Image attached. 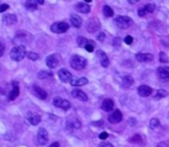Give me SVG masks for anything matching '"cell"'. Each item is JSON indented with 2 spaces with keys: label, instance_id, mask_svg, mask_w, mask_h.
<instances>
[{
  "label": "cell",
  "instance_id": "cell-20",
  "mask_svg": "<svg viewBox=\"0 0 169 147\" xmlns=\"http://www.w3.org/2000/svg\"><path fill=\"white\" fill-rule=\"evenodd\" d=\"M99 29V22L95 20V19H91L89 21V23H88V31L89 32H95L97 30Z\"/></svg>",
  "mask_w": 169,
  "mask_h": 147
},
{
  "label": "cell",
  "instance_id": "cell-1",
  "mask_svg": "<svg viewBox=\"0 0 169 147\" xmlns=\"http://www.w3.org/2000/svg\"><path fill=\"white\" fill-rule=\"evenodd\" d=\"M27 51H25V46L20 45V46H16L12 49L10 52V58L14 61H22L24 59V56H27Z\"/></svg>",
  "mask_w": 169,
  "mask_h": 147
},
{
  "label": "cell",
  "instance_id": "cell-36",
  "mask_svg": "<svg viewBox=\"0 0 169 147\" xmlns=\"http://www.w3.org/2000/svg\"><path fill=\"white\" fill-rule=\"evenodd\" d=\"M160 61H161L162 63H167V62H168V55H166L164 52H161V53H160Z\"/></svg>",
  "mask_w": 169,
  "mask_h": 147
},
{
  "label": "cell",
  "instance_id": "cell-27",
  "mask_svg": "<svg viewBox=\"0 0 169 147\" xmlns=\"http://www.w3.org/2000/svg\"><path fill=\"white\" fill-rule=\"evenodd\" d=\"M52 76H53V74L51 73V71H45V70H41V71H39V74H38V78H40V79L51 78Z\"/></svg>",
  "mask_w": 169,
  "mask_h": 147
},
{
  "label": "cell",
  "instance_id": "cell-48",
  "mask_svg": "<svg viewBox=\"0 0 169 147\" xmlns=\"http://www.w3.org/2000/svg\"><path fill=\"white\" fill-rule=\"evenodd\" d=\"M135 2H137L136 0H129V4H135Z\"/></svg>",
  "mask_w": 169,
  "mask_h": 147
},
{
  "label": "cell",
  "instance_id": "cell-14",
  "mask_svg": "<svg viewBox=\"0 0 169 147\" xmlns=\"http://www.w3.org/2000/svg\"><path fill=\"white\" fill-rule=\"evenodd\" d=\"M71 95H73L74 98L81 100V101H88V95H86L82 90H78V88L73 90V91H71Z\"/></svg>",
  "mask_w": 169,
  "mask_h": 147
},
{
  "label": "cell",
  "instance_id": "cell-7",
  "mask_svg": "<svg viewBox=\"0 0 169 147\" xmlns=\"http://www.w3.org/2000/svg\"><path fill=\"white\" fill-rule=\"evenodd\" d=\"M58 75H59L60 81H62L63 83H70V82H71V79H73L71 74H70L67 69H60Z\"/></svg>",
  "mask_w": 169,
  "mask_h": 147
},
{
  "label": "cell",
  "instance_id": "cell-8",
  "mask_svg": "<svg viewBox=\"0 0 169 147\" xmlns=\"http://www.w3.org/2000/svg\"><path fill=\"white\" fill-rule=\"evenodd\" d=\"M81 127V122L77 118H70L67 121V129L68 131H74Z\"/></svg>",
  "mask_w": 169,
  "mask_h": 147
},
{
  "label": "cell",
  "instance_id": "cell-9",
  "mask_svg": "<svg viewBox=\"0 0 169 147\" xmlns=\"http://www.w3.org/2000/svg\"><path fill=\"white\" fill-rule=\"evenodd\" d=\"M27 120H28V122H29L31 125H37V124H39V122H40V116L38 114L29 112V113L27 114Z\"/></svg>",
  "mask_w": 169,
  "mask_h": 147
},
{
  "label": "cell",
  "instance_id": "cell-40",
  "mask_svg": "<svg viewBox=\"0 0 169 147\" xmlns=\"http://www.w3.org/2000/svg\"><path fill=\"white\" fill-rule=\"evenodd\" d=\"M156 147H169V142H159Z\"/></svg>",
  "mask_w": 169,
  "mask_h": 147
},
{
  "label": "cell",
  "instance_id": "cell-24",
  "mask_svg": "<svg viewBox=\"0 0 169 147\" xmlns=\"http://www.w3.org/2000/svg\"><path fill=\"white\" fill-rule=\"evenodd\" d=\"M70 22H71V25H74L75 28H81V25H82V19L75 14L70 16Z\"/></svg>",
  "mask_w": 169,
  "mask_h": 147
},
{
  "label": "cell",
  "instance_id": "cell-35",
  "mask_svg": "<svg viewBox=\"0 0 169 147\" xmlns=\"http://www.w3.org/2000/svg\"><path fill=\"white\" fill-rule=\"evenodd\" d=\"M27 58L35 61V60H38L39 56H38V54L37 53H34V52H28V53H27Z\"/></svg>",
  "mask_w": 169,
  "mask_h": 147
},
{
  "label": "cell",
  "instance_id": "cell-32",
  "mask_svg": "<svg viewBox=\"0 0 169 147\" xmlns=\"http://www.w3.org/2000/svg\"><path fill=\"white\" fill-rule=\"evenodd\" d=\"M85 49H86L88 52H93V49H95V43H93L92 40H89L88 44L85 45Z\"/></svg>",
  "mask_w": 169,
  "mask_h": 147
},
{
  "label": "cell",
  "instance_id": "cell-10",
  "mask_svg": "<svg viewBox=\"0 0 169 147\" xmlns=\"http://www.w3.org/2000/svg\"><path fill=\"white\" fill-rule=\"evenodd\" d=\"M32 92L37 98H39L40 100H45L47 98V93L44 88H39V86H32Z\"/></svg>",
  "mask_w": 169,
  "mask_h": 147
},
{
  "label": "cell",
  "instance_id": "cell-39",
  "mask_svg": "<svg viewBox=\"0 0 169 147\" xmlns=\"http://www.w3.org/2000/svg\"><path fill=\"white\" fill-rule=\"evenodd\" d=\"M9 8V6L7 5V4H2V5L0 6V13H4L6 9H8Z\"/></svg>",
  "mask_w": 169,
  "mask_h": 147
},
{
  "label": "cell",
  "instance_id": "cell-18",
  "mask_svg": "<svg viewBox=\"0 0 169 147\" xmlns=\"http://www.w3.org/2000/svg\"><path fill=\"white\" fill-rule=\"evenodd\" d=\"M152 93V88L147 85H140L138 88V94L140 97H149Z\"/></svg>",
  "mask_w": 169,
  "mask_h": 147
},
{
  "label": "cell",
  "instance_id": "cell-45",
  "mask_svg": "<svg viewBox=\"0 0 169 147\" xmlns=\"http://www.w3.org/2000/svg\"><path fill=\"white\" fill-rule=\"evenodd\" d=\"M98 40H99V41H104L105 40V34H102V32L99 34V36H98Z\"/></svg>",
  "mask_w": 169,
  "mask_h": 147
},
{
  "label": "cell",
  "instance_id": "cell-34",
  "mask_svg": "<svg viewBox=\"0 0 169 147\" xmlns=\"http://www.w3.org/2000/svg\"><path fill=\"white\" fill-rule=\"evenodd\" d=\"M88 41H89V40H86L84 37H78V39H77V44H78V46L85 47V45L88 44Z\"/></svg>",
  "mask_w": 169,
  "mask_h": 147
},
{
  "label": "cell",
  "instance_id": "cell-49",
  "mask_svg": "<svg viewBox=\"0 0 169 147\" xmlns=\"http://www.w3.org/2000/svg\"><path fill=\"white\" fill-rule=\"evenodd\" d=\"M38 4H39V5H43V4H44V1H43V0H38Z\"/></svg>",
  "mask_w": 169,
  "mask_h": 147
},
{
  "label": "cell",
  "instance_id": "cell-31",
  "mask_svg": "<svg viewBox=\"0 0 169 147\" xmlns=\"http://www.w3.org/2000/svg\"><path fill=\"white\" fill-rule=\"evenodd\" d=\"M160 125V122L158 118H152L151 122H149V127L151 129H156Z\"/></svg>",
  "mask_w": 169,
  "mask_h": 147
},
{
  "label": "cell",
  "instance_id": "cell-38",
  "mask_svg": "<svg viewBox=\"0 0 169 147\" xmlns=\"http://www.w3.org/2000/svg\"><path fill=\"white\" fill-rule=\"evenodd\" d=\"M120 43H121V39H120L119 37H116V38H114V40H113V46H115L116 48L120 46Z\"/></svg>",
  "mask_w": 169,
  "mask_h": 147
},
{
  "label": "cell",
  "instance_id": "cell-21",
  "mask_svg": "<svg viewBox=\"0 0 169 147\" xmlns=\"http://www.w3.org/2000/svg\"><path fill=\"white\" fill-rule=\"evenodd\" d=\"M76 9L81 12V13H84V14H88L91 8H90V6L88 4H85V2H78L77 5H76Z\"/></svg>",
  "mask_w": 169,
  "mask_h": 147
},
{
  "label": "cell",
  "instance_id": "cell-41",
  "mask_svg": "<svg viewBox=\"0 0 169 147\" xmlns=\"http://www.w3.org/2000/svg\"><path fill=\"white\" fill-rule=\"evenodd\" d=\"M107 137H108V133H107V132H101L99 134V138L101 139V140H105V139H107Z\"/></svg>",
  "mask_w": 169,
  "mask_h": 147
},
{
  "label": "cell",
  "instance_id": "cell-37",
  "mask_svg": "<svg viewBox=\"0 0 169 147\" xmlns=\"http://www.w3.org/2000/svg\"><path fill=\"white\" fill-rule=\"evenodd\" d=\"M132 41H134V38H132L131 36H127V37L124 38V43H125V44L130 45V44H132Z\"/></svg>",
  "mask_w": 169,
  "mask_h": 147
},
{
  "label": "cell",
  "instance_id": "cell-12",
  "mask_svg": "<svg viewBox=\"0 0 169 147\" xmlns=\"http://www.w3.org/2000/svg\"><path fill=\"white\" fill-rule=\"evenodd\" d=\"M108 121H110V123H113V124H116V123L121 122V121H122V113H121L120 110H114V112L108 116Z\"/></svg>",
  "mask_w": 169,
  "mask_h": 147
},
{
  "label": "cell",
  "instance_id": "cell-22",
  "mask_svg": "<svg viewBox=\"0 0 169 147\" xmlns=\"http://www.w3.org/2000/svg\"><path fill=\"white\" fill-rule=\"evenodd\" d=\"M16 21H17V17L14 14H8L4 17V23L7 25H13L14 23H16Z\"/></svg>",
  "mask_w": 169,
  "mask_h": 147
},
{
  "label": "cell",
  "instance_id": "cell-46",
  "mask_svg": "<svg viewBox=\"0 0 169 147\" xmlns=\"http://www.w3.org/2000/svg\"><path fill=\"white\" fill-rule=\"evenodd\" d=\"M49 147H60V144L59 142H53L52 145H50Z\"/></svg>",
  "mask_w": 169,
  "mask_h": 147
},
{
  "label": "cell",
  "instance_id": "cell-11",
  "mask_svg": "<svg viewBox=\"0 0 169 147\" xmlns=\"http://www.w3.org/2000/svg\"><path fill=\"white\" fill-rule=\"evenodd\" d=\"M46 64L49 68H55L58 64H59V59L56 56V54H52V55H49L46 58Z\"/></svg>",
  "mask_w": 169,
  "mask_h": 147
},
{
  "label": "cell",
  "instance_id": "cell-6",
  "mask_svg": "<svg viewBox=\"0 0 169 147\" xmlns=\"http://www.w3.org/2000/svg\"><path fill=\"white\" fill-rule=\"evenodd\" d=\"M53 105H54L55 107H59V108H62V109H69L70 108V102L68 100H66V99H62V98H59V97H56V98L53 99Z\"/></svg>",
  "mask_w": 169,
  "mask_h": 147
},
{
  "label": "cell",
  "instance_id": "cell-30",
  "mask_svg": "<svg viewBox=\"0 0 169 147\" xmlns=\"http://www.w3.org/2000/svg\"><path fill=\"white\" fill-rule=\"evenodd\" d=\"M167 95H168V92L166 90H159L158 93L155 94V99H162L164 97H167Z\"/></svg>",
  "mask_w": 169,
  "mask_h": 147
},
{
  "label": "cell",
  "instance_id": "cell-17",
  "mask_svg": "<svg viewBox=\"0 0 169 147\" xmlns=\"http://www.w3.org/2000/svg\"><path fill=\"white\" fill-rule=\"evenodd\" d=\"M101 108H102V110H105V112L113 110V108H114V101L112 99H105L104 101H102V103H101Z\"/></svg>",
  "mask_w": 169,
  "mask_h": 147
},
{
  "label": "cell",
  "instance_id": "cell-44",
  "mask_svg": "<svg viewBox=\"0 0 169 147\" xmlns=\"http://www.w3.org/2000/svg\"><path fill=\"white\" fill-rule=\"evenodd\" d=\"M99 147H113V145L110 144V142H102V144L99 145Z\"/></svg>",
  "mask_w": 169,
  "mask_h": 147
},
{
  "label": "cell",
  "instance_id": "cell-29",
  "mask_svg": "<svg viewBox=\"0 0 169 147\" xmlns=\"http://www.w3.org/2000/svg\"><path fill=\"white\" fill-rule=\"evenodd\" d=\"M142 140H143V139H142V136H140V134H135L134 137L129 139V142H134V144H140Z\"/></svg>",
  "mask_w": 169,
  "mask_h": 147
},
{
  "label": "cell",
  "instance_id": "cell-15",
  "mask_svg": "<svg viewBox=\"0 0 169 147\" xmlns=\"http://www.w3.org/2000/svg\"><path fill=\"white\" fill-rule=\"evenodd\" d=\"M136 59L139 62H149L153 60V55L149 53H138L136 54Z\"/></svg>",
  "mask_w": 169,
  "mask_h": 147
},
{
  "label": "cell",
  "instance_id": "cell-5",
  "mask_svg": "<svg viewBox=\"0 0 169 147\" xmlns=\"http://www.w3.org/2000/svg\"><path fill=\"white\" fill-rule=\"evenodd\" d=\"M37 142H38V144H39V145H41V146L46 145V144H47V142H49V133H47V131L45 130L44 127H41V129H39V130H38V134H37Z\"/></svg>",
  "mask_w": 169,
  "mask_h": 147
},
{
  "label": "cell",
  "instance_id": "cell-2",
  "mask_svg": "<svg viewBox=\"0 0 169 147\" xmlns=\"http://www.w3.org/2000/svg\"><path fill=\"white\" fill-rule=\"evenodd\" d=\"M70 66L75 69V70H82L86 67V60L81 56V55H74L70 59Z\"/></svg>",
  "mask_w": 169,
  "mask_h": 147
},
{
  "label": "cell",
  "instance_id": "cell-25",
  "mask_svg": "<svg viewBox=\"0 0 169 147\" xmlns=\"http://www.w3.org/2000/svg\"><path fill=\"white\" fill-rule=\"evenodd\" d=\"M134 78L131 77V76H125V77H123V79H122V86L123 88H130L132 84H134Z\"/></svg>",
  "mask_w": 169,
  "mask_h": 147
},
{
  "label": "cell",
  "instance_id": "cell-42",
  "mask_svg": "<svg viewBox=\"0 0 169 147\" xmlns=\"http://www.w3.org/2000/svg\"><path fill=\"white\" fill-rule=\"evenodd\" d=\"M4 52H5V45L0 41V56H2Z\"/></svg>",
  "mask_w": 169,
  "mask_h": 147
},
{
  "label": "cell",
  "instance_id": "cell-28",
  "mask_svg": "<svg viewBox=\"0 0 169 147\" xmlns=\"http://www.w3.org/2000/svg\"><path fill=\"white\" fill-rule=\"evenodd\" d=\"M102 13H104V15L106 16V17H110V16H113V14H114V12H113V9L110 8V6H104V8H102Z\"/></svg>",
  "mask_w": 169,
  "mask_h": 147
},
{
  "label": "cell",
  "instance_id": "cell-16",
  "mask_svg": "<svg viewBox=\"0 0 169 147\" xmlns=\"http://www.w3.org/2000/svg\"><path fill=\"white\" fill-rule=\"evenodd\" d=\"M97 55H98V58H99L101 66H102L104 68H107V67L110 66V60L107 58V55H106L102 51H98V52H97Z\"/></svg>",
  "mask_w": 169,
  "mask_h": 147
},
{
  "label": "cell",
  "instance_id": "cell-4",
  "mask_svg": "<svg viewBox=\"0 0 169 147\" xmlns=\"http://www.w3.org/2000/svg\"><path fill=\"white\" fill-rule=\"evenodd\" d=\"M115 23L120 29H128L131 25V19L128 16H117L115 20Z\"/></svg>",
  "mask_w": 169,
  "mask_h": 147
},
{
  "label": "cell",
  "instance_id": "cell-43",
  "mask_svg": "<svg viewBox=\"0 0 169 147\" xmlns=\"http://www.w3.org/2000/svg\"><path fill=\"white\" fill-rule=\"evenodd\" d=\"M146 14H147V13L145 12L144 7H143V8H140V9L138 10V15H139V16H145V15H146Z\"/></svg>",
  "mask_w": 169,
  "mask_h": 147
},
{
  "label": "cell",
  "instance_id": "cell-47",
  "mask_svg": "<svg viewBox=\"0 0 169 147\" xmlns=\"http://www.w3.org/2000/svg\"><path fill=\"white\" fill-rule=\"evenodd\" d=\"M129 124H135V118H130V120H129Z\"/></svg>",
  "mask_w": 169,
  "mask_h": 147
},
{
  "label": "cell",
  "instance_id": "cell-33",
  "mask_svg": "<svg viewBox=\"0 0 169 147\" xmlns=\"http://www.w3.org/2000/svg\"><path fill=\"white\" fill-rule=\"evenodd\" d=\"M144 9L146 13H153L155 9V6L153 5V4H147V5L144 7Z\"/></svg>",
  "mask_w": 169,
  "mask_h": 147
},
{
  "label": "cell",
  "instance_id": "cell-19",
  "mask_svg": "<svg viewBox=\"0 0 169 147\" xmlns=\"http://www.w3.org/2000/svg\"><path fill=\"white\" fill-rule=\"evenodd\" d=\"M19 94H20V88H19V85H17L16 82H13V88L10 91L8 98H9V100H14V99L19 97Z\"/></svg>",
  "mask_w": 169,
  "mask_h": 147
},
{
  "label": "cell",
  "instance_id": "cell-3",
  "mask_svg": "<svg viewBox=\"0 0 169 147\" xmlns=\"http://www.w3.org/2000/svg\"><path fill=\"white\" fill-rule=\"evenodd\" d=\"M68 29H69V25L66 22H55L51 25V30L54 34H63Z\"/></svg>",
  "mask_w": 169,
  "mask_h": 147
},
{
  "label": "cell",
  "instance_id": "cell-13",
  "mask_svg": "<svg viewBox=\"0 0 169 147\" xmlns=\"http://www.w3.org/2000/svg\"><path fill=\"white\" fill-rule=\"evenodd\" d=\"M156 73L160 79H164V81L169 79V67H159Z\"/></svg>",
  "mask_w": 169,
  "mask_h": 147
},
{
  "label": "cell",
  "instance_id": "cell-23",
  "mask_svg": "<svg viewBox=\"0 0 169 147\" xmlns=\"http://www.w3.org/2000/svg\"><path fill=\"white\" fill-rule=\"evenodd\" d=\"M86 83H88V79L85 78V77L73 78L71 79V82H70V84H71L73 86H83V85H85Z\"/></svg>",
  "mask_w": 169,
  "mask_h": 147
},
{
  "label": "cell",
  "instance_id": "cell-26",
  "mask_svg": "<svg viewBox=\"0 0 169 147\" xmlns=\"http://www.w3.org/2000/svg\"><path fill=\"white\" fill-rule=\"evenodd\" d=\"M37 5H39L38 1H36V0H28L25 2V8L29 10H35L37 9Z\"/></svg>",
  "mask_w": 169,
  "mask_h": 147
}]
</instances>
